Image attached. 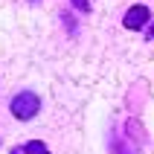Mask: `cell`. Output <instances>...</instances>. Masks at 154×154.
<instances>
[{
    "instance_id": "obj_4",
    "label": "cell",
    "mask_w": 154,
    "mask_h": 154,
    "mask_svg": "<svg viewBox=\"0 0 154 154\" xmlns=\"http://www.w3.org/2000/svg\"><path fill=\"white\" fill-rule=\"evenodd\" d=\"M113 151H116V154H137V146H125V143H122V137H119V146L113 148Z\"/></svg>"
},
{
    "instance_id": "obj_1",
    "label": "cell",
    "mask_w": 154,
    "mask_h": 154,
    "mask_svg": "<svg viewBox=\"0 0 154 154\" xmlns=\"http://www.w3.org/2000/svg\"><path fill=\"white\" fill-rule=\"evenodd\" d=\"M9 111H12V116H15V119H20V122L35 119V116H38V111H41V99H38L32 90H23V93H17L15 99H12Z\"/></svg>"
},
{
    "instance_id": "obj_7",
    "label": "cell",
    "mask_w": 154,
    "mask_h": 154,
    "mask_svg": "<svg viewBox=\"0 0 154 154\" xmlns=\"http://www.w3.org/2000/svg\"><path fill=\"white\" fill-rule=\"evenodd\" d=\"M148 38H151V41H154V23L148 26Z\"/></svg>"
},
{
    "instance_id": "obj_3",
    "label": "cell",
    "mask_w": 154,
    "mask_h": 154,
    "mask_svg": "<svg viewBox=\"0 0 154 154\" xmlns=\"http://www.w3.org/2000/svg\"><path fill=\"white\" fill-rule=\"evenodd\" d=\"M20 148H23L26 154H50V148L44 146L41 140H29V143H23V146H20Z\"/></svg>"
},
{
    "instance_id": "obj_5",
    "label": "cell",
    "mask_w": 154,
    "mask_h": 154,
    "mask_svg": "<svg viewBox=\"0 0 154 154\" xmlns=\"http://www.w3.org/2000/svg\"><path fill=\"white\" fill-rule=\"evenodd\" d=\"M73 6H76L79 12H85V15H87V12H90V0H73Z\"/></svg>"
},
{
    "instance_id": "obj_2",
    "label": "cell",
    "mask_w": 154,
    "mask_h": 154,
    "mask_svg": "<svg viewBox=\"0 0 154 154\" xmlns=\"http://www.w3.org/2000/svg\"><path fill=\"white\" fill-rule=\"evenodd\" d=\"M148 17H151L148 6H146V3H137V6H131L128 12H125V17H122V26H125V29H131V32H140V29L148 23Z\"/></svg>"
},
{
    "instance_id": "obj_6",
    "label": "cell",
    "mask_w": 154,
    "mask_h": 154,
    "mask_svg": "<svg viewBox=\"0 0 154 154\" xmlns=\"http://www.w3.org/2000/svg\"><path fill=\"white\" fill-rule=\"evenodd\" d=\"M9 154H26V151H23V148H20V146H15V148H12V151H9Z\"/></svg>"
}]
</instances>
